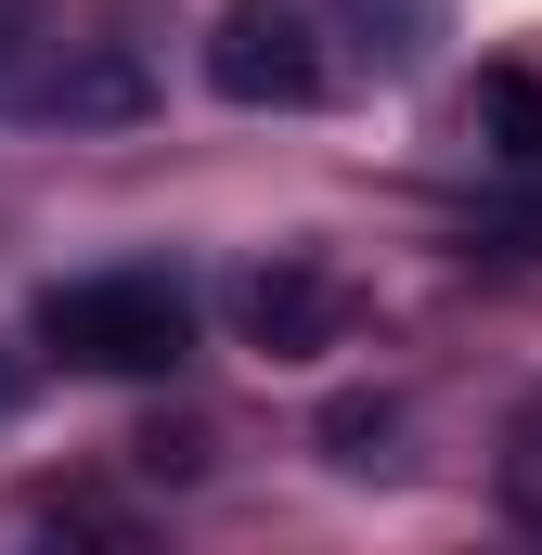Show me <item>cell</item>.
Wrapping results in <instances>:
<instances>
[{
    "instance_id": "6da1fadb",
    "label": "cell",
    "mask_w": 542,
    "mask_h": 555,
    "mask_svg": "<svg viewBox=\"0 0 542 555\" xmlns=\"http://www.w3.org/2000/svg\"><path fill=\"white\" fill-rule=\"evenodd\" d=\"M39 336L78 362V375H168L194 349V297L168 272H78L39 297Z\"/></svg>"
},
{
    "instance_id": "7a4b0ae2",
    "label": "cell",
    "mask_w": 542,
    "mask_h": 555,
    "mask_svg": "<svg viewBox=\"0 0 542 555\" xmlns=\"http://www.w3.org/2000/svg\"><path fill=\"white\" fill-rule=\"evenodd\" d=\"M207 91L220 104H323V26L297 0H220L207 13Z\"/></svg>"
},
{
    "instance_id": "3957f363",
    "label": "cell",
    "mask_w": 542,
    "mask_h": 555,
    "mask_svg": "<svg viewBox=\"0 0 542 555\" xmlns=\"http://www.w3.org/2000/svg\"><path fill=\"white\" fill-rule=\"evenodd\" d=\"M233 310H246V336H259L271 362H310V349L349 336V284L323 272V259H259V272L233 284Z\"/></svg>"
},
{
    "instance_id": "277c9868",
    "label": "cell",
    "mask_w": 542,
    "mask_h": 555,
    "mask_svg": "<svg viewBox=\"0 0 542 555\" xmlns=\"http://www.w3.org/2000/svg\"><path fill=\"white\" fill-rule=\"evenodd\" d=\"M336 26H349L375 65H413V52L439 39V0H336Z\"/></svg>"
},
{
    "instance_id": "5b68a950",
    "label": "cell",
    "mask_w": 542,
    "mask_h": 555,
    "mask_svg": "<svg viewBox=\"0 0 542 555\" xmlns=\"http://www.w3.org/2000/svg\"><path fill=\"white\" fill-rule=\"evenodd\" d=\"M478 117H491V155H517V168H542V78H517V65H491V78H478Z\"/></svg>"
},
{
    "instance_id": "8992f818",
    "label": "cell",
    "mask_w": 542,
    "mask_h": 555,
    "mask_svg": "<svg viewBox=\"0 0 542 555\" xmlns=\"http://www.w3.org/2000/svg\"><path fill=\"white\" fill-rule=\"evenodd\" d=\"M130 104H142V78L117 52H104V65H65V78L39 91V117H130Z\"/></svg>"
},
{
    "instance_id": "52a82bcc",
    "label": "cell",
    "mask_w": 542,
    "mask_h": 555,
    "mask_svg": "<svg viewBox=\"0 0 542 555\" xmlns=\"http://www.w3.org/2000/svg\"><path fill=\"white\" fill-rule=\"evenodd\" d=\"M13 388H26V375H13V349H0V414H13Z\"/></svg>"
}]
</instances>
